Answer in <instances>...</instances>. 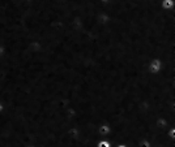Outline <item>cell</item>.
<instances>
[{"mask_svg": "<svg viewBox=\"0 0 175 147\" xmlns=\"http://www.w3.org/2000/svg\"><path fill=\"white\" fill-rule=\"evenodd\" d=\"M161 68H162V63H161V60H153L150 64H149V73L157 74V73H159Z\"/></svg>", "mask_w": 175, "mask_h": 147, "instance_id": "1", "label": "cell"}, {"mask_svg": "<svg viewBox=\"0 0 175 147\" xmlns=\"http://www.w3.org/2000/svg\"><path fill=\"white\" fill-rule=\"evenodd\" d=\"M173 7H174V0H164V2H162V8L165 11L171 9Z\"/></svg>", "mask_w": 175, "mask_h": 147, "instance_id": "2", "label": "cell"}, {"mask_svg": "<svg viewBox=\"0 0 175 147\" xmlns=\"http://www.w3.org/2000/svg\"><path fill=\"white\" fill-rule=\"evenodd\" d=\"M99 133H102L103 136H105V134H110L111 133V126L109 124L101 125V128H99Z\"/></svg>", "mask_w": 175, "mask_h": 147, "instance_id": "3", "label": "cell"}, {"mask_svg": "<svg viewBox=\"0 0 175 147\" xmlns=\"http://www.w3.org/2000/svg\"><path fill=\"white\" fill-rule=\"evenodd\" d=\"M97 147H111L110 142H107V141H101V142H98Z\"/></svg>", "mask_w": 175, "mask_h": 147, "instance_id": "4", "label": "cell"}, {"mask_svg": "<svg viewBox=\"0 0 175 147\" xmlns=\"http://www.w3.org/2000/svg\"><path fill=\"white\" fill-rule=\"evenodd\" d=\"M116 147H128L127 145H119V146H116Z\"/></svg>", "mask_w": 175, "mask_h": 147, "instance_id": "5", "label": "cell"}, {"mask_svg": "<svg viewBox=\"0 0 175 147\" xmlns=\"http://www.w3.org/2000/svg\"><path fill=\"white\" fill-rule=\"evenodd\" d=\"M102 2H103V3H109V2H110V0H102Z\"/></svg>", "mask_w": 175, "mask_h": 147, "instance_id": "6", "label": "cell"}]
</instances>
